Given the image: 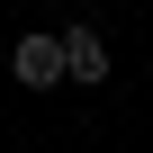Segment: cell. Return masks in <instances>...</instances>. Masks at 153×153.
Returning a JSON list of instances; mask_svg holds the SVG:
<instances>
[{
    "mask_svg": "<svg viewBox=\"0 0 153 153\" xmlns=\"http://www.w3.org/2000/svg\"><path fill=\"white\" fill-rule=\"evenodd\" d=\"M54 36H63V81H81V90H99V81H108V36H99L90 18H63Z\"/></svg>",
    "mask_w": 153,
    "mask_h": 153,
    "instance_id": "cell-1",
    "label": "cell"
},
{
    "mask_svg": "<svg viewBox=\"0 0 153 153\" xmlns=\"http://www.w3.org/2000/svg\"><path fill=\"white\" fill-rule=\"evenodd\" d=\"M9 72H18L27 90H54V81H63V36H54V27H27V36L9 45Z\"/></svg>",
    "mask_w": 153,
    "mask_h": 153,
    "instance_id": "cell-2",
    "label": "cell"
}]
</instances>
